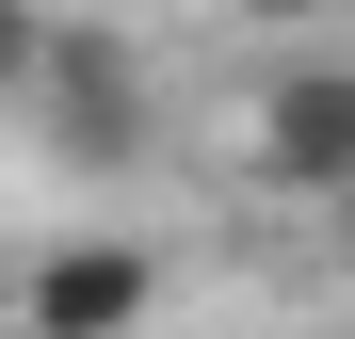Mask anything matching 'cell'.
<instances>
[{"instance_id": "obj_1", "label": "cell", "mask_w": 355, "mask_h": 339, "mask_svg": "<svg viewBox=\"0 0 355 339\" xmlns=\"http://www.w3.org/2000/svg\"><path fill=\"white\" fill-rule=\"evenodd\" d=\"M210 162L259 210H355V65H339V49H275V65L226 97Z\"/></svg>"}, {"instance_id": "obj_2", "label": "cell", "mask_w": 355, "mask_h": 339, "mask_svg": "<svg viewBox=\"0 0 355 339\" xmlns=\"http://www.w3.org/2000/svg\"><path fill=\"white\" fill-rule=\"evenodd\" d=\"M17 130L65 162V178H130V162L162 146V81H146V49H130V33L49 17V65H33V97H17Z\"/></svg>"}, {"instance_id": "obj_3", "label": "cell", "mask_w": 355, "mask_h": 339, "mask_svg": "<svg viewBox=\"0 0 355 339\" xmlns=\"http://www.w3.org/2000/svg\"><path fill=\"white\" fill-rule=\"evenodd\" d=\"M162 323V243L146 226H65L0 259V339H146Z\"/></svg>"}, {"instance_id": "obj_4", "label": "cell", "mask_w": 355, "mask_h": 339, "mask_svg": "<svg viewBox=\"0 0 355 339\" xmlns=\"http://www.w3.org/2000/svg\"><path fill=\"white\" fill-rule=\"evenodd\" d=\"M33 65H49V0H0V113L33 97Z\"/></svg>"}, {"instance_id": "obj_5", "label": "cell", "mask_w": 355, "mask_h": 339, "mask_svg": "<svg viewBox=\"0 0 355 339\" xmlns=\"http://www.w3.org/2000/svg\"><path fill=\"white\" fill-rule=\"evenodd\" d=\"M275 17H355V0H275Z\"/></svg>"}]
</instances>
